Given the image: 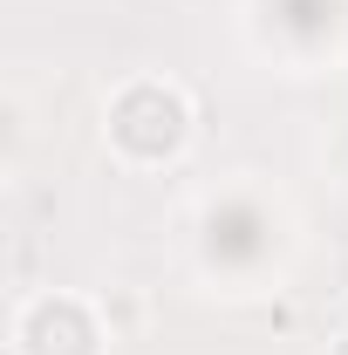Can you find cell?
Here are the masks:
<instances>
[{
	"label": "cell",
	"mask_w": 348,
	"mask_h": 355,
	"mask_svg": "<svg viewBox=\"0 0 348 355\" xmlns=\"http://www.w3.org/2000/svg\"><path fill=\"white\" fill-rule=\"evenodd\" d=\"M191 123H198V110H191V96L171 76H130V83L110 89V103H103V144L130 171L177 164L184 144H191Z\"/></svg>",
	"instance_id": "1"
},
{
	"label": "cell",
	"mask_w": 348,
	"mask_h": 355,
	"mask_svg": "<svg viewBox=\"0 0 348 355\" xmlns=\"http://www.w3.org/2000/svg\"><path fill=\"white\" fill-rule=\"evenodd\" d=\"M110 342V314L89 294H28L14 308V355H103Z\"/></svg>",
	"instance_id": "2"
},
{
	"label": "cell",
	"mask_w": 348,
	"mask_h": 355,
	"mask_svg": "<svg viewBox=\"0 0 348 355\" xmlns=\"http://www.w3.org/2000/svg\"><path fill=\"white\" fill-rule=\"evenodd\" d=\"M328 355H348V335H335V342H328Z\"/></svg>",
	"instance_id": "3"
}]
</instances>
